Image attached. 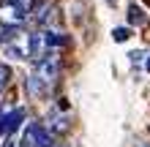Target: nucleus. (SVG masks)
I'll list each match as a JSON object with an SVG mask.
<instances>
[{"label": "nucleus", "mask_w": 150, "mask_h": 147, "mask_svg": "<svg viewBox=\"0 0 150 147\" xmlns=\"http://www.w3.org/2000/svg\"><path fill=\"white\" fill-rule=\"evenodd\" d=\"M57 76H60V55H47L44 60H38L36 68H33V74L28 76V82H25V90L30 93V96H49V90L57 84Z\"/></svg>", "instance_id": "f257e3e1"}, {"label": "nucleus", "mask_w": 150, "mask_h": 147, "mask_svg": "<svg viewBox=\"0 0 150 147\" xmlns=\"http://www.w3.org/2000/svg\"><path fill=\"white\" fill-rule=\"evenodd\" d=\"M66 44H68V38L63 33H55L52 27L49 30H36V33H30V41H28L30 60L38 63V60H44L47 55H57V49L66 46Z\"/></svg>", "instance_id": "f03ea898"}, {"label": "nucleus", "mask_w": 150, "mask_h": 147, "mask_svg": "<svg viewBox=\"0 0 150 147\" xmlns=\"http://www.w3.org/2000/svg\"><path fill=\"white\" fill-rule=\"evenodd\" d=\"M25 22H28V14L16 3H11V0L0 3V27H22Z\"/></svg>", "instance_id": "7ed1b4c3"}, {"label": "nucleus", "mask_w": 150, "mask_h": 147, "mask_svg": "<svg viewBox=\"0 0 150 147\" xmlns=\"http://www.w3.org/2000/svg\"><path fill=\"white\" fill-rule=\"evenodd\" d=\"M33 11H36V16H33V22L38 25V30H49V25L55 22V6L49 3H41L38 8H33Z\"/></svg>", "instance_id": "20e7f679"}, {"label": "nucleus", "mask_w": 150, "mask_h": 147, "mask_svg": "<svg viewBox=\"0 0 150 147\" xmlns=\"http://www.w3.org/2000/svg\"><path fill=\"white\" fill-rule=\"evenodd\" d=\"M22 120H25V112L22 109H14L8 117H3V125H0V134H6V136H11L16 128L22 125Z\"/></svg>", "instance_id": "39448f33"}, {"label": "nucleus", "mask_w": 150, "mask_h": 147, "mask_svg": "<svg viewBox=\"0 0 150 147\" xmlns=\"http://www.w3.org/2000/svg\"><path fill=\"white\" fill-rule=\"evenodd\" d=\"M128 25H134V27H145L147 25V14L142 6H137V3L128 6Z\"/></svg>", "instance_id": "423d86ee"}, {"label": "nucleus", "mask_w": 150, "mask_h": 147, "mask_svg": "<svg viewBox=\"0 0 150 147\" xmlns=\"http://www.w3.org/2000/svg\"><path fill=\"white\" fill-rule=\"evenodd\" d=\"M11 82V68L6 63H0V90H6V84Z\"/></svg>", "instance_id": "0eeeda50"}, {"label": "nucleus", "mask_w": 150, "mask_h": 147, "mask_svg": "<svg viewBox=\"0 0 150 147\" xmlns=\"http://www.w3.org/2000/svg\"><path fill=\"white\" fill-rule=\"evenodd\" d=\"M128 36H131V30H128V27H115V30H112V38L117 41V44L128 41Z\"/></svg>", "instance_id": "6e6552de"}, {"label": "nucleus", "mask_w": 150, "mask_h": 147, "mask_svg": "<svg viewBox=\"0 0 150 147\" xmlns=\"http://www.w3.org/2000/svg\"><path fill=\"white\" fill-rule=\"evenodd\" d=\"M19 147H36V139H33V125H28V131H25Z\"/></svg>", "instance_id": "1a4fd4ad"}, {"label": "nucleus", "mask_w": 150, "mask_h": 147, "mask_svg": "<svg viewBox=\"0 0 150 147\" xmlns=\"http://www.w3.org/2000/svg\"><path fill=\"white\" fill-rule=\"evenodd\" d=\"M11 3H16L25 14H33V8H36V0H11Z\"/></svg>", "instance_id": "9d476101"}, {"label": "nucleus", "mask_w": 150, "mask_h": 147, "mask_svg": "<svg viewBox=\"0 0 150 147\" xmlns=\"http://www.w3.org/2000/svg\"><path fill=\"white\" fill-rule=\"evenodd\" d=\"M131 63H142V60H145V52H131Z\"/></svg>", "instance_id": "9b49d317"}, {"label": "nucleus", "mask_w": 150, "mask_h": 147, "mask_svg": "<svg viewBox=\"0 0 150 147\" xmlns=\"http://www.w3.org/2000/svg\"><path fill=\"white\" fill-rule=\"evenodd\" d=\"M145 68H147V74H150V57H147V60H145Z\"/></svg>", "instance_id": "f8f14e48"}, {"label": "nucleus", "mask_w": 150, "mask_h": 147, "mask_svg": "<svg viewBox=\"0 0 150 147\" xmlns=\"http://www.w3.org/2000/svg\"><path fill=\"white\" fill-rule=\"evenodd\" d=\"M0 125H3V109H0Z\"/></svg>", "instance_id": "ddd939ff"}, {"label": "nucleus", "mask_w": 150, "mask_h": 147, "mask_svg": "<svg viewBox=\"0 0 150 147\" xmlns=\"http://www.w3.org/2000/svg\"><path fill=\"white\" fill-rule=\"evenodd\" d=\"M107 3H109V6H115V3H117V0H107Z\"/></svg>", "instance_id": "4468645a"}, {"label": "nucleus", "mask_w": 150, "mask_h": 147, "mask_svg": "<svg viewBox=\"0 0 150 147\" xmlns=\"http://www.w3.org/2000/svg\"><path fill=\"white\" fill-rule=\"evenodd\" d=\"M139 147H150V144H139Z\"/></svg>", "instance_id": "2eb2a0df"}]
</instances>
